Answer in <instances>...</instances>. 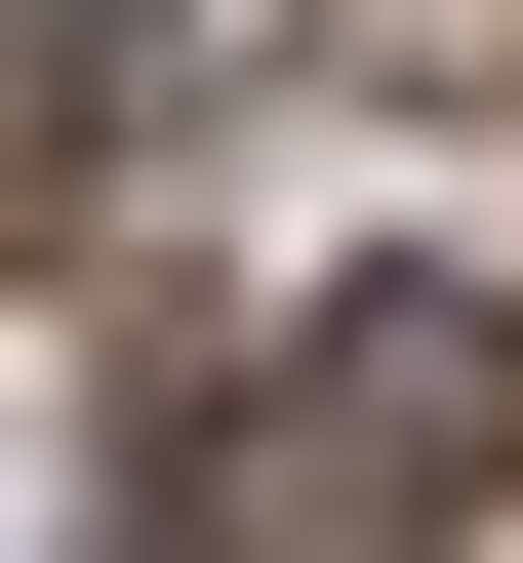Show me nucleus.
Instances as JSON below:
<instances>
[{
    "instance_id": "1",
    "label": "nucleus",
    "mask_w": 523,
    "mask_h": 563,
    "mask_svg": "<svg viewBox=\"0 0 523 563\" xmlns=\"http://www.w3.org/2000/svg\"><path fill=\"white\" fill-rule=\"evenodd\" d=\"M483 483H523V322H483V282H323V322L201 402L162 563H443Z\"/></svg>"
},
{
    "instance_id": "2",
    "label": "nucleus",
    "mask_w": 523,
    "mask_h": 563,
    "mask_svg": "<svg viewBox=\"0 0 523 563\" xmlns=\"http://www.w3.org/2000/svg\"><path fill=\"white\" fill-rule=\"evenodd\" d=\"M121 81H162V0H0V201H41V162H121Z\"/></svg>"
}]
</instances>
